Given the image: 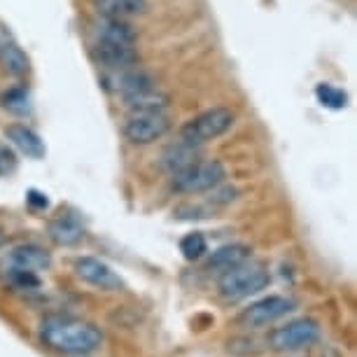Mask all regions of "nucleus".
<instances>
[{
	"mask_svg": "<svg viewBox=\"0 0 357 357\" xmlns=\"http://www.w3.org/2000/svg\"><path fill=\"white\" fill-rule=\"evenodd\" d=\"M96 38L100 43L136 45V29L126 19H103L96 24Z\"/></svg>",
	"mask_w": 357,
	"mask_h": 357,
	"instance_id": "nucleus-16",
	"label": "nucleus"
},
{
	"mask_svg": "<svg viewBox=\"0 0 357 357\" xmlns=\"http://www.w3.org/2000/svg\"><path fill=\"white\" fill-rule=\"evenodd\" d=\"M47 231H50V238L54 241L56 245H63V248H73L77 243H82L84 238V225L79 222L77 215L73 213H61L56 215L50 227H47Z\"/></svg>",
	"mask_w": 357,
	"mask_h": 357,
	"instance_id": "nucleus-10",
	"label": "nucleus"
},
{
	"mask_svg": "<svg viewBox=\"0 0 357 357\" xmlns=\"http://www.w3.org/2000/svg\"><path fill=\"white\" fill-rule=\"evenodd\" d=\"M180 252H183L185 259H201L204 255L208 252V241L206 236L201 231H194V234H187L183 236V241H180Z\"/></svg>",
	"mask_w": 357,
	"mask_h": 357,
	"instance_id": "nucleus-23",
	"label": "nucleus"
},
{
	"mask_svg": "<svg viewBox=\"0 0 357 357\" xmlns=\"http://www.w3.org/2000/svg\"><path fill=\"white\" fill-rule=\"evenodd\" d=\"M26 201H29L31 208H36V211H47L50 208V199H47V194L38 192V190H31L26 194Z\"/></svg>",
	"mask_w": 357,
	"mask_h": 357,
	"instance_id": "nucleus-25",
	"label": "nucleus"
},
{
	"mask_svg": "<svg viewBox=\"0 0 357 357\" xmlns=\"http://www.w3.org/2000/svg\"><path fill=\"white\" fill-rule=\"evenodd\" d=\"M0 103H3L5 110H10L12 114H26L31 110V96L29 91L22 89V86H15V89L5 91L0 96Z\"/></svg>",
	"mask_w": 357,
	"mask_h": 357,
	"instance_id": "nucleus-22",
	"label": "nucleus"
},
{
	"mask_svg": "<svg viewBox=\"0 0 357 357\" xmlns=\"http://www.w3.org/2000/svg\"><path fill=\"white\" fill-rule=\"evenodd\" d=\"M248 255H250V248L245 245H225L220 248V250L213 252L211 261H208V268H215V271H227V268H231L236 264H241V261L248 259Z\"/></svg>",
	"mask_w": 357,
	"mask_h": 357,
	"instance_id": "nucleus-19",
	"label": "nucleus"
},
{
	"mask_svg": "<svg viewBox=\"0 0 357 357\" xmlns=\"http://www.w3.org/2000/svg\"><path fill=\"white\" fill-rule=\"evenodd\" d=\"M52 264L50 252L38 245H19L8 252L3 268H24V271H45Z\"/></svg>",
	"mask_w": 357,
	"mask_h": 357,
	"instance_id": "nucleus-11",
	"label": "nucleus"
},
{
	"mask_svg": "<svg viewBox=\"0 0 357 357\" xmlns=\"http://www.w3.org/2000/svg\"><path fill=\"white\" fill-rule=\"evenodd\" d=\"M315 98L320 105L329 107V110H343L348 103V93L343 89H336L332 84H318L315 86Z\"/></svg>",
	"mask_w": 357,
	"mask_h": 357,
	"instance_id": "nucleus-21",
	"label": "nucleus"
},
{
	"mask_svg": "<svg viewBox=\"0 0 357 357\" xmlns=\"http://www.w3.org/2000/svg\"><path fill=\"white\" fill-rule=\"evenodd\" d=\"M320 339V327L313 320H292L287 325L273 329L268 341L275 350H301L313 346Z\"/></svg>",
	"mask_w": 357,
	"mask_h": 357,
	"instance_id": "nucleus-6",
	"label": "nucleus"
},
{
	"mask_svg": "<svg viewBox=\"0 0 357 357\" xmlns=\"http://www.w3.org/2000/svg\"><path fill=\"white\" fill-rule=\"evenodd\" d=\"M225 178H227V168L222 161L199 159L190 168L173 175V187L175 192H183V194H201L222 185Z\"/></svg>",
	"mask_w": 357,
	"mask_h": 357,
	"instance_id": "nucleus-3",
	"label": "nucleus"
},
{
	"mask_svg": "<svg viewBox=\"0 0 357 357\" xmlns=\"http://www.w3.org/2000/svg\"><path fill=\"white\" fill-rule=\"evenodd\" d=\"M289 311H294L292 299H287V296H266V299L255 301V304L241 315V320H243L248 327H264V325H271L275 320H280L282 315H287Z\"/></svg>",
	"mask_w": 357,
	"mask_h": 357,
	"instance_id": "nucleus-7",
	"label": "nucleus"
},
{
	"mask_svg": "<svg viewBox=\"0 0 357 357\" xmlns=\"http://www.w3.org/2000/svg\"><path fill=\"white\" fill-rule=\"evenodd\" d=\"M0 245H3V236H0Z\"/></svg>",
	"mask_w": 357,
	"mask_h": 357,
	"instance_id": "nucleus-27",
	"label": "nucleus"
},
{
	"mask_svg": "<svg viewBox=\"0 0 357 357\" xmlns=\"http://www.w3.org/2000/svg\"><path fill=\"white\" fill-rule=\"evenodd\" d=\"M0 63H3V70L8 73V75H15V77L26 75L31 68L29 56H26L22 47L15 45V43L0 45Z\"/></svg>",
	"mask_w": 357,
	"mask_h": 357,
	"instance_id": "nucleus-18",
	"label": "nucleus"
},
{
	"mask_svg": "<svg viewBox=\"0 0 357 357\" xmlns=\"http://www.w3.org/2000/svg\"><path fill=\"white\" fill-rule=\"evenodd\" d=\"M194 161H199L197 145H190V143H185V140L171 145L164 154H161V168H164L168 175L185 171V168H190Z\"/></svg>",
	"mask_w": 357,
	"mask_h": 357,
	"instance_id": "nucleus-15",
	"label": "nucleus"
},
{
	"mask_svg": "<svg viewBox=\"0 0 357 357\" xmlns=\"http://www.w3.org/2000/svg\"><path fill=\"white\" fill-rule=\"evenodd\" d=\"M171 129V119L164 112H131L124 124V136L133 145H150Z\"/></svg>",
	"mask_w": 357,
	"mask_h": 357,
	"instance_id": "nucleus-5",
	"label": "nucleus"
},
{
	"mask_svg": "<svg viewBox=\"0 0 357 357\" xmlns=\"http://www.w3.org/2000/svg\"><path fill=\"white\" fill-rule=\"evenodd\" d=\"M122 100L129 112H164L168 103H171V96L166 91L157 89V86H147V89L122 96Z\"/></svg>",
	"mask_w": 357,
	"mask_h": 357,
	"instance_id": "nucleus-13",
	"label": "nucleus"
},
{
	"mask_svg": "<svg viewBox=\"0 0 357 357\" xmlns=\"http://www.w3.org/2000/svg\"><path fill=\"white\" fill-rule=\"evenodd\" d=\"M103 86L107 91L119 93V96H129L133 91L147 89V86H157L154 79L143 70H112V75L103 77Z\"/></svg>",
	"mask_w": 357,
	"mask_h": 357,
	"instance_id": "nucleus-12",
	"label": "nucleus"
},
{
	"mask_svg": "<svg viewBox=\"0 0 357 357\" xmlns=\"http://www.w3.org/2000/svg\"><path fill=\"white\" fill-rule=\"evenodd\" d=\"M17 171V154L8 145L0 143V175H12Z\"/></svg>",
	"mask_w": 357,
	"mask_h": 357,
	"instance_id": "nucleus-24",
	"label": "nucleus"
},
{
	"mask_svg": "<svg viewBox=\"0 0 357 357\" xmlns=\"http://www.w3.org/2000/svg\"><path fill=\"white\" fill-rule=\"evenodd\" d=\"M5 136L19 152H24L31 159H43L45 157V143L40 140V136L33 129L24 124H10L5 129Z\"/></svg>",
	"mask_w": 357,
	"mask_h": 357,
	"instance_id": "nucleus-14",
	"label": "nucleus"
},
{
	"mask_svg": "<svg viewBox=\"0 0 357 357\" xmlns=\"http://www.w3.org/2000/svg\"><path fill=\"white\" fill-rule=\"evenodd\" d=\"M3 273H5V280H8L15 289H26V292H31V289L43 287V280H40V275L36 271H24V268H3Z\"/></svg>",
	"mask_w": 357,
	"mask_h": 357,
	"instance_id": "nucleus-20",
	"label": "nucleus"
},
{
	"mask_svg": "<svg viewBox=\"0 0 357 357\" xmlns=\"http://www.w3.org/2000/svg\"><path fill=\"white\" fill-rule=\"evenodd\" d=\"M75 273H77V278H82L84 282H89L93 287L107 289V292H114V289L124 287V280L119 278L105 261L93 259V257H79L75 261Z\"/></svg>",
	"mask_w": 357,
	"mask_h": 357,
	"instance_id": "nucleus-8",
	"label": "nucleus"
},
{
	"mask_svg": "<svg viewBox=\"0 0 357 357\" xmlns=\"http://www.w3.org/2000/svg\"><path fill=\"white\" fill-rule=\"evenodd\" d=\"M93 8L103 19H129L147 12V0H93Z\"/></svg>",
	"mask_w": 357,
	"mask_h": 357,
	"instance_id": "nucleus-17",
	"label": "nucleus"
},
{
	"mask_svg": "<svg viewBox=\"0 0 357 357\" xmlns=\"http://www.w3.org/2000/svg\"><path fill=\"white\" fill-rule=\"evenodd\" d=\"M268 282H271V275H268V268L259 261H241L227 271H222L220 278V294L225 296L227 301H241L248 299V296L261 292Z\"/></svg>",
	"mask_w": 357,
	"mask_h": 357,
	"instance_id": "nucleus-2",
	"label": "nucleus"
},
{
	"mask_svg": "<svg viewBox=\"0 0 357 357\" xmlns=\"http://www.w3.org/2000/svg\"><path fill=\"white\" fill-rule=\"evenodd\" d=\"M93 61L107 70H126L138 61V52L133 45H114V43H98L91 50Z\"/></svg>",
	"mask_w": 357,
	"mask_h": 357,
	"instance_id": "nucleus-9",
	"label": "nucleus"
},
{
	"mask_svg": "<svg viewBox=\"0 0 357 357\" xmlns=\"http://www.w3.org/2000/svg\"><path fill=\"white\" fill-rule=\"evenodd\" d=\"M218 187H220V185H218ZM218 187H213V190H215V197H213L215 204H231V201L236 199V190H231V187L218 190Z\"/></svg>",
	"mask_w": 357,
	"mask_h": 357,
	"instance_id": "nucleus-26",
	"label": "nucleus"
},
{
	"mask_svg": "<svg viewBox=\"0 0 357 357\" xmlns=\"http://www.w3.org/2000/svg\"><path fill=\"white\" fill-rule=\"evenodd\" d=\"M236 117L229 107H211V110L201 112L199 117H194L192 122H187L180 129V140L190 145H204L208 140L220 138L222 133H227L234 126Z\"/></svg>",
	"mask_w": 357,
	"mask_h": 357,
	"instance_id": "nucleus-4",
	"label": "nucleus"
},
{
	"mask_svg": "<svg viewBox=\"0 0 357 357\" xmlns=\"http://www.w3.org/2000/svg\"><path fill=\"white\" fill-rule=\"evenodd\" d=\"M40 332L47 346L66 355H89L103 343L96 325L75 318H47Z\"/></svg>",
	"mask_w": 357,
	"mask_h": 357,
	"instance_id": "nucleus-1",
	"label": "nucleus"
}]
</instances>
